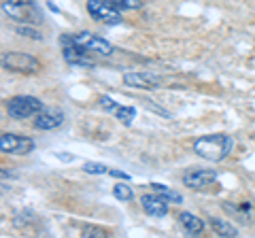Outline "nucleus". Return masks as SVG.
I'll return each instance as SVG.
<instances>
[{
	"label": "nucleus",
	"instance_id": "11",
	"mask_svg": "<svg viewBox=\"0 0 255 238\" xmlns=\"http://www.w3.org/2000/svg\"><path fill=\"white\" fill-rule=\"evenodd\" d=\"M62 55H64V60H66L70 66H85V68L96 66L92 62V58L87 55V51H83L81 47H77L73 43H68V45L62 47Z\"/></svg>",
	"mask_w": 255,
	"mask_h": 238
},
{
	"label": "nucleus",
	"instance_id": "6",
	"mask_svg": "<svg viewBox=\"0 0 255 238\" xmlns=\"http://www.w3.org/2000/svg\"><path fill=\"white\" fill-rule=\"evenodd\" d=\"M73 45L81 47L87 53H98V55H111L113 53V45L107 43L105 38L96 36L94 32H87V30H81L73 36Z\"/></svg>",
	"mask_w": 255,
	"mask_h": 238
},
{
	"label": "nucleus",
	"instance_id": "24",
	"mask_svg": "<svg viewBox=\"0 0 255 238\" xmlns=\"http://www.w3.org/2000/svg\"><path fill=\"white\" fill-rule=\"evenodd\" d=\"M55 157H58V160H62V162H73V160H75V157L68 155V153H55Z\"/></svg>",
	"mask_w": 255,
	"mask_h": 238
},
{
	"label": "nucleus",
	"instance_id": "17",
	"mask_svg": "<svg viewBox=\"0 0 255 238\" xmlns=\"http://www.w3.org/2000/svg\"><path fill=\"white\" fill-rule=\"evenodd\" d=\"M113 196L117 198V200H122V202H130L134 194H132V187L128 185V183H117L113 187Z\"/></svg>",
	"mask_w": 255,
	"mask_h": 238
},
{
	"label": "nucleus",
	"instance_id": "14",
	"mask_svg": "<svg viewBox=\"0 0 255 238\" xmlns=\"http://www.w3.org/2000/svg\"><path fill=\"white\" fill-rule=\"evenodd\" d=\"M211 228H213V232L217 236H238V230L230 224V221H226V219L213 217L211 219Z\"/></svg>",
	"mask_w": 255,
	"mask_h": 238
},
{
	"label": "nucleus",
	"instance_id": "5",
	"mask_svg": "<svg viewBox=\"0 0 255 238\" xmlns=\"http://www.w3.org/2000/svg\"><path fill=\"white\" fill-rule=\"evenodd\" d=\"M2 64L4 68L15 70V73H21V75H32V73H38L41 68V62H38L34 55L30 53H19V51H9L2 55Z\"/></svg>",
	"mask_w": 255,
	"mask_h": 238
},
{
	"label": "nucleus",
	"instance_id": "15",
	"mask_svg": "<svg viewBox=\"0 0 255 238\" xmlns=\"http://www.w3.org/2000/svg\"><path fill=\"white\" fill-rule=\"evenodd\" d=\"M115 117H117L119 123L130 125V123L134 121V117H136V109H134V107H119V109L115 111Z\"/></svg>",
	"mask_w": 255,
	"mask_h": 238
},
{
	"label": "nucleus",
	"instance_id": "1",
	"mask_svg": "<svg viewBox=\"0 0 255 238\" xmlns=\"http://www.w3.org/2000/svg\"><path fill=\"white\" fill-rule=\"evenodd\" d=\"M234 149V140L230 134L226 132H217V134H206L200 136L194 142V151L198 157H202L206 162H221L232 153Z\"/></svg>",
	"mask_w": 255,
	"mask_h": 238
},
{
	"label": "nucleus",
	"instance_id": "8",
	"mask_svg": "<svg viewBox=\"0 0 255 238\" xmlns=\"http://www.w3.org/2000/svg\"><path fill=\"white\" fill-rule=\"evenodd\" d=\"M215 181H217V172L209 168H189L183 174V185H187L189 189H204Z\"/></svg>",
	"mask_w": 255,
	"mask_h": 238
},
{
	"label": "nucleus",
	"instance_id": "16",
	"mask_svg": "<svg viewBox=\"0 0 255 238\" xmlns=\"http://www.w3.org/2000/svg\"><path fill=\"white\" fill-rule=\"evenodd\" d=\"M151 189H153V192H157V194H162L164 198H168L170 202H181V200H183L181 194H179V192H174V189H170L168 185H162V183H151Z\"/></svg>",
	"mask_w": 255,
	"mask_h": 238
},
{
	"label": "nucleus",
	"instance_id": "23",
	"mask_svg": "<svg viewBox=\"0 0 255 238\" xmlns=\"http://www.w3.org/2000/svg\"><path fill=\"white\" fill-rule=\"evenodd\" d=\"M109 174L115 179H122V181H130V174L124 172V170H117V168H109Z\"/></svg>",
	"mask_w": 255,
	"mask_h": 238
},
{
	"label": "nucleus",
	"instance_id": "18",
	"mask_svg": "<svg viewBox=\"0 0 255 238\" xmlns=\"http://www.w3.org/2000/svg\"><path fill=\"white\" fill-rule=\"evenodd\" d=\"M83 170L90 172V174H109V166L107 164H100V162H85L83 164Z\"/></svg>",
	"mask_w": 255,
	"mask_h": 238
},
{
	"label": "nucleus",
	"instance_id": "4",
	"mask_svg": "<svg viewBox=\"0 0 255 238\" xmlns=\"http://www.w3.org/2000/svg\"><path fill=\"white\" fill-rule=\"evenodd\" d=\"M43 100H38L36 96H13L6 102V113L13 119H28L34 117L43 111Z\"/></svg>",
	"mask_w": 255,
	"mask_h": 238
},
{
	"label": "nucleus",
	"instance_id": "7",
	"mask_svg": "<svg viewBox=\"0 0 255 238\" xmlns=\"http://www.w3.org/2000/svg\"><path fill=\"white\" fill-rule=\"evenodd\" d=\"M34 149V140L28 136H19L13 132H2L0 134V151L9 155H23Z\"/></svg>",
	"mask_w": 255,
	"mask_h": 238
},
{
	"label": "nucleus",
	"instance_id": "10",
	"mask_svg": "<svg viewBox=\"0 0 255 238\" xmlns=\"http://www.w3.org/2000/svg\"><path fill=\"white\" fill-rule=\"evenodd\" d=\"M64 123V113L60 109H43L34 119L36 130H55Z\"/></svg>",
	"mask_w": 255,
	"mask_h": 238
},
{
	"label": "nucleus",
	"instance_id": "22",
	"mask_svg": "<svg viewBox=\"0 0 255 238\" xmlns=\"http://www.w3.org/2000/svg\"><path fill=\"white\" fill-rule=\"evenodd\" d=\"M83 236H107V232H105V230H100V228L85 226L83 228Z\"/></svg>",
	"mask_w": 255,
	"mask_h": 238
},
{
	"label": "nucleus",
	"instance_id": "21",
	"mask_svg": "<svg viewBox=\"0 0 255 238\" xmlns=\"http://www.w3.org/2000/svg\"><path fill=\"white\" fill-rule=\"evenodd\" d=\"M98 105H100V109H105L107 113H115V111L119 109L117 100H113L111 96H100V98H98Z\"/></svg>",
	"mask_w": 255,
	"mask_h": 238
},
{
	"label": "nucleus",
	"instance_id": "2",
	"mask_svg": "<svg viewBox=\"0 0 255 238\" xmlns=\"http://www.w3.org/2000/svg\"><path fill=\"white\" fill-rule=\"evenodd\" d=\"M2 13L17 23H38L43 19L38 6L32 0H4Z\"/></svg>",
	"mask_w": 255,
	"mask_h": 238
},
{
	"label": "nucleus",
	"instance_id": "13",
	"mask_svg": "<svg viewBox=\"0 0 255 238\" xmlns=\"http://www.w3.org/2000/svg\"><path fill=\"white\" fill-rule=\"evenodd\" d=\"M179 224L185 228V232L187 234H202V230H204V224H202V219L194 215V213H187V211H183L179 213Z\"/></svg>",
	"mask_w": 255,
	"mask_h": 238
},
{
	"label": "nucleus",
	"instance_id": "3",
	"mask_svg": "<svg viewBox=\"0 0 255 238\" xmlns=\"http://www.w3.org/2000/svg\"><path fill=\"white\" fill-rule=\"evenodd\" d=\"M85 9L90 13L92 19L105 23V26H115V23L124 21L122 9H117L111 0H87Z\"/></svg>",
	"mask_w": 255,
	"mask_h": 238
},
{
	"label": "nucleus",
	"instance_id": "19",
	"mask_svg": "<svg viewBox=\"0 0 255 238\" xmlns=\"http://www.w3.org/2000/svg\"><path fill=\"white\" fill-rule=\"evenodd\" d=\"M117 9H122V11H134V9H140L142 6V0H111Z\"/></svg>",
	"mask_w": 255,
	"mask_h": 238
},
{
	"label": "nucleus",
	"instance_id": "12",
	"mask_svg": "<svg viewBox=\"0 0 255 238\" xmlns=\"http://www.w3.org/2000/svg\"><path fill=\"white\" fill-rule=\"evenodd\" d=\"M124 83L128 87H140V90H155L159 85L153 75H145V73H126Z\"/></svg>",
	"mask_w": 255,
	"mask_h": 238
},
{
	"label": "nucleus",
	"instance_id": "9",
	"mask_svg": "<svg viewBox=\"0 0 255 238\" xmlns=\"http://www.w3.org/2000/svg\"><path fill=\"white\" fill-rule=\"evenodd\" d=\"M168 204H170L168 198H164L162 194H157V192L142 194V198H140L142 211H145L147 215H151V217H164L166 213H168Z\"/></svg>",
	"mask_w": 255,
	"mask_h": 238
},
{
	"label": "nucleus",
	"instance_id": "20",
	"mask_svg": "<svg viewBox=\"0 0 255 238\" xmlns=\"http://www.w3.org/2000/svg\"><path fill=\"white\" fill-rule=\"evenodd\" d=\"M15 32H17L19 36H30V38H34V41H41V38H43V34L38 32V30L26 26V23H21V26L15 28Z\"/></svg>",
	"mask_w": 255,
	"mask_h": 238
}]
</instances>
